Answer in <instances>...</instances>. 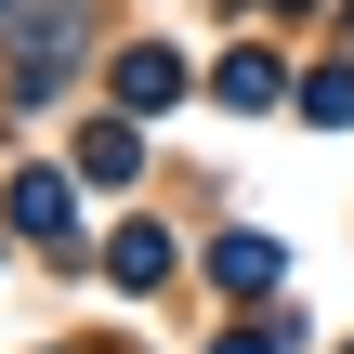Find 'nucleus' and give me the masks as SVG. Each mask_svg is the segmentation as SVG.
Returning <instances> with one entry per match:
<instances>
[{
  "instance_id": "nucleus-1",
  "label": "nucleus",
  "mask_w": 354,
  "mask_h": 354,
  "mask_svg": "<svg viewBox=\"0 0 354 354\" xmlns=\"http://www.w3.org/2000/svg\"><path fill=\"white\" fill-rule=\"evenodd\" d=\"M13 223H26V236H39L53 263H79V197H66L53 171H26V184H13Z\"/></svg>"
},
{
  "instance_id": "nucleus-2",
  "label": "nucleus",
  "mask_w": 354,
  "mask_h": 354,
  "mask_svg": "<svg viewBox=\"0 0 354 354\" xmlns=\"http://www.w3.org/2000/svg\"><path fill=\"white\" fill-rule=\"evenodd\" d=\"M105 276H118V289H158V276H171V236H158V223H131V236L105 250Z\"/></svg>"
},
{
  "instance_id": "nucleus-3",
  "label": "nucleus",
  "mask_w": 354,
  "mask_h": 354,
  "mask_svg": "<svg viewBox=\"0 0 354 354\" xmlns=\"http://www.w3.org/2000/svg\"><path fill=\"white\" fill-rule=\"evenodd\" d=\"M118 92H131V105H171V92H184V66L145 39V53H118Z\"/></svg>"
},
{
  "instance_id": "nucleus-4",
  "label": "nucleus",
  "mask_w": 354,
  "mask_h": 354,
  "mask_svg": "<svg viewBox=\"0 0 354 354\" xmlns=\"http://www.w3.org/2000/svg\"><path fill=\"white\" fill-rule=\"evenodd\" d=\"M276 92H289L276 53H236V66H223V105H276Z\"/></svg>"
},
{
  "instance_id": "nucleus-5",
  "label": "nucleus",
  "mask_w": 354,
  "mask_h": 354,
  "mask_svg": "<svg viewBox=\"0 0 354 354\" xmlns=\"http://www.w3.org/2000/svg\"><path fill=\"white\" fill-rule=\"evenodd\" d=\"M79 171H92V184H131V131H118V118H105V131H92V145H79Z\"/></svg>"
},
{
  "instance_id": "nucleus-6",
  "label": "nucleus",
  "mask_w": 354,
  "mask_h": 354,
  "mask_svg": "<svg viewBox=\"0 0 354 354\" xmlns=\"http://www.w3.org/2000/svg\"><path fill=\"white\" fill-rule=\"evenodd\" d=\"M223 276L236 289H276V236H223Z\"/></svg>"
},
{
  "instance_id": "nucleus-7",
  "label": "nucleus",
  "mask_w": 354,
  "mask_h": 354,
  "mask_svg": "<svg viewBox=\"0 0 354 354\" xmlns=\"http://www.w3.org/2000/svg\"><path fill=\"white\" fill-rule=\"evenodd\" d=\"M223 354H289V328H236V342H223Z\"/></svg>"
},
{
  "instance_id": "nucleus-8",
  "label": "nucleus",
  "mask_w": 354,
  "mask_h": 354,
  "mask_svg": "<svg viewBox=\"0 0 354 354\" xmlns=\"http://www.w3.org/2000/svg\"><path fill=\"white\" fill-rule=\"evenodd\" d=\"M276 13H289V0H276Z\"/></svg>"
}]
</instances>
